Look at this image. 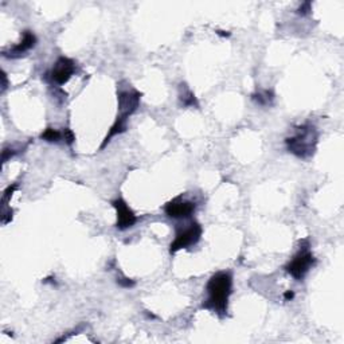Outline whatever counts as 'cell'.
Returning a JSON list of instances; mask_svg holds the SVG:
<instances>
[{"mask_svg": "<svg viewBox=\"0 0 344 344\" xmlns=\"http://www.w3.org/2000/svg\"><path fill=\"white\" fill-rule=\"evenodd\" d=\"M207 298L203 308L224 316L228 314V298L232 293V276L230 272H218L210 277L206 285Z\"/></svg>", "mask_w": 344, "mask_h": 344, "instance_id": "cell-1", "label": "cell"}, {"mask_svg": "<svg viewBox=\"0 0 344 344\" xmlns=\"http://www.w3.org/2000/svg\"><path fill=\"white\" fill-rule=\"evenodd\" d=\"M202 234V226L196 220H192L191 224L178 228L176 232H175V238L170 245V254H175L179 250L188 249L191 246L196 245L200 241Z\"/></svg>", "mask_w": 344, "mask_h": 344, "instance_id": "cell-4", "label": "cell"}, {"mask_svg": "<svg viewBox=\"0 0 344 344\" xmlns=\"http://www.w3.org/2000/svg\"><path fill=\"white\" fill-rule=\"evenodd\" d=\"M142 93L136 89H125L120 90L117 94V102H118V117H122L128 120L129 116H132L140 106Z\"/></svg>", "mask_w": 344, "mask_h": 344, "instance_id": "cell-5", "label": "cell"}, {"mask_svg": "<svg viewBox=\"0 0 344 344\" xmlns=\"http://www.w3.org/2000/svg\"><path fill=\"white\" fill-rule=\"evenodd\" d=\"M252 100L254 102L260 105V106H269L273 104V100H274V94L272 90H260L256 92L253 96H252Z\"/></svg>", "mask_w": 344, "mask_h": 344, "instance_id": "cell-11", "label": "cell"}, {"mask_svg": "<svg viewBox=\"0 0 344 344\" xmlns=\"http://www.w3.org/2000/svg\"><path fill=\"white\" fill-rule=\"evenodd\" d=\"M2 78H3V82H2V92H4L6 89H7V85H8V82H7V76H6L4 72H3Z\"/></svg>", "mask_w": 344, "mask_h": 344, "instance_id": "cell-18", "label": "cell"}, {"mask_svg": "<svg viewBox=\"0 0 344 344\" xmlns=\"http://www.w3.org/2000/svg\"><path fill=\"white\" fill-rule=\"evenodd\" d=\"M76 69H77V66H76V62L73 60H70L68 56H60L56 60V64L52 66V69L50 70L48 76L52 84L64 85L70 78L73 77Z\"/></svg>", "mask_w": 344, "mask_h": 344, "instance_id": "cell-6", "label": "cell"}, {"mask_svg": "<svg viewBox=\"0 0 344 344\" xmlns=\"http://www.w3.org/2000/svg\"><path fill=\"white\" fill-rule=\"evenodd\" d=\"M196 204L191 200L183 199V196H176L164 206V212L172 220H187L195 212Z\"/></svg>", "mask_w": 344, "mask_h": 344, "instance_id": "cell-7", "label": "cell"}, {"mask_svg": "<svg viewBox=\"0 0 344 344\" xmlns=\"http://www.w3.org/2000/svg\"><path fill=\"white\" fill-rule=\"evenodd\" d=\"M310 7H312V3H310V2H306V3H302V4L298 7L297 12L300 14V15H308L310 11Z\"/></svg>", "mask_w": 344, "mask_h": 344, "instance_id": "cell-17", "label": "cell"}, {"mask_svg": "<svg viewBox=\"0 0 344 344\" xmlns=\"http://www.w3.org/2000/svg\"><path fill=\"white\" fill-rule=\"evenodd\" d=\"M36 44V36L32 31H24L23 32V38L18 44L11 48L8 52H3L7 58H19V56H24V52H30L31 48H35Z\"/></svg>", "mask_w": 344, "mask_h": 344, "instance_id": "cell-9", "label": "cell"}, {"mask_svg": "<svg viewBox=\"0 0 344 344\" xmlns=\"http://www.w3.org/2000/svg\"><path fill=\"white\" fill-rule=\"evenodd\" d=\"M62 140H64L66 144L72 146V144L76 142V134H73V130H72V129L64 128V130H62Z\"/></svg>", "mask_w": 344, "mask_h": 344, "instance_id": "cell-13", "label": "cell"}, {"mask_svg": "<svg viewBox=\"0 0 344 344\" xmlns=\"http://www.w3.org/2000/svg\"><path fill=\"white\" fill-rule=\"evenodd\" d=\"M18 154L16 150H14V148H11V146H6L4 150H3V154H2V160H3V163H6L7 160L11 159L12 156H15Z\"/></svg>", "mask_w": 344, "mask_h": 344, "instance_id": "cell-15", "label": "cell"}, {"mask_svg": "<svg viewBox=\"0 0 344 344\" xmlns=\"http://www.w3.org/2000/svg\"><path fill=\"white\" fill-rule=\"evenodd\" d=\"M284 297H285V300H292V298H293V297H294V293H293L292 292V290H288V292H286V293H285V294H284Z\"/></svg>", "mask_w": 344, "mask_h": 344, "instance_id": "cell-19", "label": "cell"}, {"mask_svg": "<svg viewBox=\"0 0 344 344\" xmlns=\"http://www.w3.org/2000/svg\"><path fill=\"white\" fill-rule=\"evenodd\" d=\"M112 206L114 207L117 215L116 228L118 230H128V228H134L138 222V215L128 206V203L122 198H117L112 202Z\"/></svg>", "mask_w": 344, "mask_h": 344, "instance_id": "cell-8", "label": "cell"}, {"mask_svg": "<svg viewBox=\"0 0 344 344\" xmlns=\"http://www.w3.org/2000/svg\"><path fill=\"white\" fill-rule=\"evenodd\" d=\"M16 188H18V183H14V184L7 187V190H6L4 194H3V199H2V200H3V206H7V202H8L10 198L12 196L14 192L16 191Z\"/></svg>", "mask_w": 344, "mask_h": 344, "instance_id": "cell-14", "label": "cell"}, {"mask_svg": "<svg viewBox=\"0 0 344 344\" xmlns=\"http://www.w3.org/2000/svg\"><path fill=\"white\" fill-rule=\"evenodd\" d=\"M117 284L120 285L121 288H134V280L128 278V277H118V278H117Z\"/></svg>", "mask_w": 344, "mask_h": 344, "instance_id": "cell-16", "label": "cell"}, {"mask_svg": "<svg viewBox=\"0 0 344 344\" xmlns=\"http://www.w3.org/2000/svg\"><path fill=\"white\" fill-rule=\"evenodd\" d=\"M318 134L314 125L304 124L296 129L293 136H289L285 140L286 150L292 155L300 159H310L312 158L318 146Z\"/></svg>", "mask_w": 344, "mask_h": 344, "instance_id": "cell-2", "label": "cell"}, {"mask_svg": "<svg viewBox=\"0 0 344 344\" xmlns=\"http://www.w3.org/2000/svg\"><path fill=\"white\" fill-rule=\"evenodd\" d=\"M179 100H180V104L183 106H195L198 108V100L195 97L191 89L186 84H182L180 85V92H179Z\"/></svg>", "mask_w": 344, "mask_h": 344, "instance_id": "cell-10", "label": "cell"}, {"mask_svg": "<svg viewBox=\"0 0 344 344\" xmlns=\"http://www.w3.org/2000/svg\"><path fill=\"white\" fill-rule=\"evenodd\" d=\"M301 244L300 250L297 252L293 258L289 261L286 265H285V270L288 272L289 274L292 276L294 280H302L306 276V273L314 268L316 260H314V256L312 254L310 249V242H304L302 246V242Z\"/></svg>", "mask_w": 344, "mask_h": 344, "instance_id": "cell-3", "label": "cell"}, {"mask_svg": "<svg viewBox=\"0 0 344 344\" xmlns=\"http://www.w3.org/2000/svg\"><path fill=\"white\" fill-rule=\"evenodd\" d=\"M40 138L48 142H60L62 140V132L56 128H48L40 134Z\"/></svg>", "mask_w": 344, "mask_h": 344, "instance_id": "cell-12", "label": "cell"}]
</instances>
